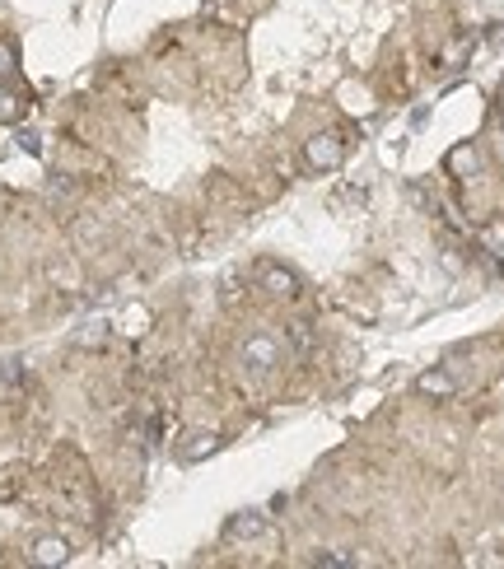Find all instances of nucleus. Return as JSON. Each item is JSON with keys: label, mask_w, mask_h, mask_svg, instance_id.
I'll return each instance as SVG.
<instances>
[{"label": "nucleus", "mask_w": 504, "mask_h": 569, "mask_svg": "<svg viewBox=\"0 0 504 569\" xmlns=\"http://www.w3.org/2000/svg\"><path fill=\"white\" fill-rule=\"evenodd\" d=\"M341 154H346V145H341L336 135H313V140H308V164L313 168H336Z\"/></svg>", "instance_id": "nucleus-1"}, {"label": "nucleus", "mask_w": 504, "mask_h": 569, "mask_svg": "<svg viewBox=\"0 0 504 569\" xmlns=\"http://www.w3.org/2000/svg\"><path fill=\"white\" fill-rule=\"evenodd\" d=\"M243 359H247L252 368H257V373H267V368L280 359V346L271 341V336H252V341L243 346Z\"/></svg>", "instance_id": "nucleus-2"}, {"label": "nucleus", "mask_w": 504, "mask_h": 569, "mask_svg": "<svg viewBox=\"0 0 504 569\" xmlns=\"http://www.w3.org/2000/svg\"><path fill=\"white\" fill-rule=\"evenodd\" d=\"M262 280H267L271 294H294V290H299V280H294L290 271H280V266H267V271H262Z\"/></svg>", "instance_id": "nucleus-3"}, {"label": "nucleus", "mask_w": 504, "mask_h": 569, "mask_svg": "<svg viewBox=\"0 0 504 569\" xmlns=\"http://www.w3.org/2000/svg\"><path fill=\"white\" fill-rule=\"evenodd\" d=\"M453 388H458V383L448 378V373H420V392H425V397H448Z\"/></svg>", "instance_id": "nucleus-4"}, {"label": "nucleus", "mask_w": 504, "mask_h": 569, "mask_svg": "<svg viewBox=\"0 0 504 569\" xmlns=\"http://www.w3.org/2000/svg\"><path fill=\"white\" fill-rule=\"evenodd\" d=\"M262 523H267L262 514H238L234 523H229V536H257V532H262Z\"/></svg>", "instance_id": "nucleus-5"}, {"label": "nucleus", "mask_w": 504, "mask_h": 569, "mask_svg": "<svg viewBox=\"0 0 504 569\" xmlns=\"http://www.w3.org/2000/svg\"><path fill=\"white\" fill-rule=\"evenodd\" d=\"M206 453H215V434H191V444H182V458L187 462L206 458Z\"/></svg>", "instance_id": "nucleus-6"}, {"label": "nucleus", "mask_w": 504, "mask_h": 569, "mask_svg": "<svg viewBox=\"0 0 504 569\" xmlns=\"http://www.w3.org/2000/svg\"><path fill=\"white\" fill-rule=\"evenodd\" d=\"M38 560H66V541H38Z\"/></svg>", "instance_id": "nucleus-7"}, {"label": "nucleus", "mask_w": 504, "mask_h": 569, "mask_svg": "<svg viewBox=\"0 0 504 569\" xmlns=\"http://www.w3.org/2000/svg\"><path fill=\"white\" fill-rule=\"evenodd\" d=\"M14 66V56H10V47H0V75H5V70Z\"/></svg>", "instance_id": "nucleus-8"}, {"label": "nucleus", "mask_w": 504, "mask_h": 569, "mask_svg": "<svg viewBox=\"0 0 504 569\" xmlns=\"http://www.w3.org/2000/svg\"><path fill=\"white\" fill-rule=\"evenodd\" d=\"M10 103H14L10 94H0V117H5V112H10Z\"/></svg>", "instance_id": "nucleus-9"}]
</instances>
